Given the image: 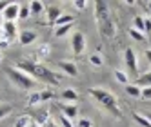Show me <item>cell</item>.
Instances as JSON below:
<instances>
[{"label": "cell", "instance_id": "cell-1", "mask_svg": "<svg viewBox=\"0 0 151 127\" xmlns=\"http://www.w3.org/2000/svg\"><path fill=\"white\" fill-rule=\"evenodd\" d=\"M17 69L22 73H31V78L46 82L49 86H58V82H60V76L57 73H53L49 67L42 66V63H37L33 60H20L17 63Z\"/></svg>", "mask_w": 151, "mask_h": 127}, {"label": "cell", "instance_id": "cell-2", "mask_svg": "<svg viewBox=\"0 0 151 127\" xmlns=\"http://www.w3.org/2000/svg\"><path fill=\"white\" fill-rule=\"evenodd\" d=\"M95 18L99 26V33L102 38H115L116 35V24L109 15V6L104 0H95Z\"/></svg>", "mask_w": 151, "mask_h": 127}, {"label": "cell", "instance_id": "cell-3", "mask_svg": "<svg viewBox=\"0 0 151 127\" xmlns=\"http://www.w3.org/2000/svg\"><path fill=\"white\" fill-rule=\"evenodd\" d=\"M89 94L95 98V102H99L111 116H115V118H120V116H122V111H120V107H118V102H116L113 93L106 91L102 87H91Z\"/></svg>", "mask_w": 151, "mask_h": 127}, {"label": "cell", "instance_id": "cell-4", "mask_svg": "<svg viewBox=\"0 0 151 127\" xmlns=\"http://www.w3.org/2000/svg\"><path fill=\"white\" fill-rule=\"evenodd\" d=\"M6 75L9 76V80H11L18 89H22V91H33V87H37L35 78H31L29 75H26L22 71H18L17 67H7Z\"/></svg>", "mask_w": 151, "mask_h": 127}, {"label": "cell", "instance_id": "cell-5", "mask_svg": "<svg viewBox=\"0 0 151 127\" xmlns=\"http://www.w3.org/2000/svg\"><path fill=\"white\" fill-rule=\"evenodd\" d=\"M124 60H126V66H127L129 75L137 76L138 75V66H137V55H135L133 47H126V51H124Z\"/></svg>", "mask_w": 151, "mask_h": 127}, {"label": "cell", "instance_id": "cell-6", "mask_svg": "<svg viewBox=\"0 0 151 127\" xmlns=\"http://www.w3.org/2000/svg\"><path fill=\"white\" fill-rule=\"evenodd\" d=\"M71 49L75 55H82L84 49H86V36L80 33V31H77V33H73L71 36Z\"/></svg>", "mask_w": 151, "mask_h": 127}, {"label": "cell", "instance_id": "cell-7", "mask_svg": "<svg viewBox=\"0 0 151 127\" xmlns=\"http://www.w3.org/2000/svg\"><path fill=\"white\" fill-rule=\"evenodd\" d=\"M18 11H20V4L11 2L6 7V11H2V16H4L6 22H17L18 20Z\"/></svg>", "mask_w": 151, "mask_h": 127}, {"label": "cell", "instance_id": "cell-8", "mask_svg": "<svg viewBox=\"0 0 151 127\" xmlns=\"http://www.w3.org/2000/svg\"><path fill=\"white\" fill-rule=\"evenodd\" d=\"M58 107L62 111V114L66 116V118L69 120H75L78 116V107H77V103H58Z\"/></svg>", "mask_w": 151, "mask_h": 127}, {"label": "cell", "instance_id": "cell-9", "mask_svg": "<svg viewBox=\"0 0 151 127\" xmlns=\"http://www.w3.org/2000/svg\"><path fill=\"white\" fill-rule=\"evenodd\" d=\"M57 66L60 67V71L64 73V75H68V76H77L78 75V67L75 66L73 62H68V60H62V62H58Z\"/></svg>", "mask_w": 151, "mask_h": 127}, {"label": "cell", "instance_id": "cell-10", "mask_svg": "<svg viewBox=\"0 0 151 127\" xmlns=\"http://www.w3.org/2000/svg\"><path fill=\"white\" fill-rule=\"evenodd\" d=\"M18 40H20V44H22V46L35 44V40H37V33H35V31H29V29H24L22 33L18 35Z\"/></svg>", "mask_w": 151, "mask_h": 127}, {"label": "cell", "instance_id": "cell-11", "mask_svg": "<svg viewBox=\"0 0 151 127\" xmlns=\"http://www.w3.org/2000/svg\"><path fill=\"white\" fill-rule=\"evenodd\" d=\"M68 24H75V15H69V13H62L57 20H55V27H62V26H68Z\"/></svg>", "mask_w": 151, "mask_h": 127}, {"label": "cell", "instance_id": "cell-12", "mask_svg": "<svg viewBox=\"0 0 151 127\" xmlns=\"http://www.w3.org/2000/svg\"><path fill=\"white\" fill-rule=\"evenodd\" d=\"M60 98L64 100V102H78V93L75 91V89H64L62 93H60Z\"/></svg>", "mask_w": 151, "mask_h": 127}, {"label": "cell", "instance_id": "cell-13", "mask_svg": "<svg viewBox=\"0 0 151 127\" xmlns=\"http://www.w3.org/2000/svg\"><path fill=\"white\" fill-rule=\"evenodd\" d=\"M135 86H138V87H151V71H147L142 76H138L137 82H135Z\"/></svg>", "mask_w": 151, "mask_h": 127}, {"label": "cell", "instance_id": "cell-14", "mask_svg": "<svg viewBox=\"0 0 151 127\" xmlns=\"http://www.w3.org/2000/svg\"><path fill=\"white\" fill-rule=\"evenodd\" d=\"M60 15H62L60 7H57V6H51V7L47 9V18H49V24L53 26V24H55V20H57Z\"/></svg>", "mask_w": 151, "mask_h": 127}, {"label": "cell", "instance_id": "cell-15", "mask_svg": "<svg viewBox=\"0 0 151 127\" xmlns=\"http://www.w3.org/2000/svg\"><path fill=\"white\" fill-rule=\"evenodd\" d=\"M42 11H44V4H42L40 0H31V4H29V13H31V15H40Z\"/></svg>", "mask_w": 151, "mask_h": 127}, {"label": "cell", "instance_id": "cell-16", "mask_svg": "<svg viewBox=\"0 0 151 127\" xmlns=\"http://www.w3.org/2000/svg\"><path fill=\"white\" fill-rule=\"evenodd\" d=\"M113 76H115V80H116L118 83H122V86H127V83H129V76L126 75L124 71H120V69L113 71Z\"/></svg>", "mask_w": 151, "mask_h": 127}, {"label": "cell", "instance_id": "cell-17", "mask_svg": "<svg viewBox=\"0 0 151 127\" xmlns=\"http://www.w3.org/2000/svg\"><path fill=\"white\" fill-rule=\"evenodd\" d=\"M140 89L138 86H135V83H127L126 86V93L129 94V96H133V98H140Z\"/></svg>", "mask_w": 151, "mask_h": 127}, {"label": "cell", "instance_id": "cell-18", "mask_svg": "<svg viewBox=\"0 0 151 127\" xmlns=\"http://www.w3.org/2000/svg\"><path fill=\"white\" fill-rule=\"evenodd\" d=\"M133 120L140 125V127H151V122L147 118H144V114H140V113H133Z\"/></svg>", "mask_w": 151, "mask_h": 127}, {"label": "cell", "instance_id": "cell-19", "mask_svg": "<svg viewBox=\"0 0 151 127\" xmlns=\"http://www.w3.org/2000/svg\"><path fill=\"white\" fill-rule=\"evenodd\" d=\"M4 33L7 36H15L17 35V24L15 22H4Z\"/></svg>", "mask_w": 151, "mask_h": 127}, {"label": "cell", "instance_id": "cell-20", "mask_svg": "<svg viewBox=\"0 0 151 127\" xmlns=\"http://www.w3.org/2000/svg\"><path fill=\"white\" fill-rule=\"evenodd\" d=\"M73 29V24H68V26H62V27H57L55 29V36L57 38H62V36H66L69 31Z\"/></svg>", "mask_w": 151, "mask_h": 127}, {"label": "cell", "instance_id": "cell-21", "mask_svg": "<svg viewBox=\"0 0 151 127\" xmlns=\"http://www.w3.org/2000/svg\"><path fill=\"white\" fill-rule=\"evenodd\" d=\"M40 102H42L40 91H31V93H29V98H27V103H29V105H38Z\"/></svg>", "mask_w": 151, "mask_h": 127}, {"label": "cell", "instance_id": "cell-22", "mask_svg": "<svg viewBox=\"0 0 151 127\" xmlns=\"http://www.w3.org/2000/svg\"><path fill=\"white\" fill-rule=\"evenodd\" d=\"M31 122H33V120H31L27 114H22V116H18V118H17L15 127H29V123H31Z\"/></svg>", "mask_w": 151, "mask_h": 127}, {"label": "cell", "instance_id": "cell-23", "mask_svg": "<svg viewBox=\"0 0 151 127\" xmlns=\"http://www.w3.org/2000/svg\"><path fill=\"white\" fill-rule=\"evenodd\" d=\"M13 113V107L9 103H0V120L6 118V116H9Z\"/></svg>", "mask_w": 151, "mask_h": 127}, {"label": "cell", "instance_id": "cell-24", "mask_svg": "<svg viewBox=\"0 0 151 127\" xmlns=\"http://www.w3.org/2000/svg\"><path fill=\"white\" fill-rule=\"evenodd\" d=\"M133 29L140 31V33H144V18L140 16V15H137V16L133 18Z\"/></svg>", "mask_w": 151, "mask_h": 127}, {"label": "cell", "instance_id": "cell-25", "mask_svg": "<svg viewBox=\"0 0 151 127\" xmlns=\"http://www.w3.org/2000/svg\"><path fill=\"white\" fill-rule=\"evenodd\" d=\"M127 33H129V36H131L133 40H137V42H144V40H146V35L140 33V31H137V29H133V27L129 29Z\"/></svg>", "mask_w": 151, "mask_h": 127}, {"label": "cell", "instance_id": "cell-26", "mask_svg": "<svg viewBox=\"0 0 151 127\" xmlns=\"http://www.w3.org/2000/svg\"><path fill=\"white\" fill-rule=\"evenodd\" d=\"M29 16H31V13H29V4L20 6V11H18V20H27Z\"/></svg>", "mask_w": 151, "mask_h": 127}, {"label": "cell", "instance_id": "cell-27", "mask_svg": "<svg viewBox=\"0 0 151 127\" xmlns=\"http://www.w3.org/2000/svg\"><path fill=\"white\" fill-rule=\"evenodd\" d=\"M40 98H42V102H49L55 98V93L51 89H44V91H40Z\"/></svg>", "mask_w": 151, "mask_h": 127}, {"label": "cell", "instance_id": "cell-28", "mask_svg": "<svg viewBox=\"0 0 151 127\" xmlns=\"http://www.w3.org/2000/svg\"><path fill=\"white\" fill-rule=\"evenodd\" d=\"M89 63H93V66H96V67H100V66H104V60H102V56L100 55H91L89 56Z\"/></svg>", "mask_w": 151, "mask_h": 127}, {"label": "cell", "instance_id": "cell-29", "mask_svg": "<svg viewBox=\"0 0 151 127\" xmlns=\"http://www.w3.org/2000/svg\"><path fill=\"white\" fill-rule=\"evenodd\" d=\"M142 91H140V98L144 100H151V87H140Z\"/></svg>", "mask_w": 151, "mask_h": 127}, {"label": "cell", "instance_id": "cell-30", "mask_svg": "<svg viewBox=\"0 0 151 127\" xmlns=\"http://www.w3.org/2000/svg\"><path fill=\"white\" fill-rule=\"evenodd\" d=\"M75 9H78V11H82V9H86L88 7V2H86V0H75Z\"/></svg>", "mask_w": 151, "mask_h": 127}, {"label": "cell", "instance_id": "cell-31", "mask_svg": "<svg viewBox=\"0 0 151 127\" xmlns=\"http://www.w3.org/2000/svg\"><path fill=\"white\" fill-rule=\"evenodd\" d=\"M78 127H93V122L89 118H78Z\"/></svg>", "mask_w": 151, "mask_h": 127}, {"label": "cell", "instance_id": "cell-32", "mask_svg": "<svg viewBox=\"0 0 151 127\" xmlns=\"http://www.w3.org/2000/svg\"><path fill=\"white\" fill-rule=\"evenodd\" d=\"M151 35V18L147 16V18H144V35Z\"/></svg>", "mask_w": 151, "mask_h": 127}, {"label": "cell", "instance_id": "cell-33", "mask_svg": "<svg viewBox=\"0 0 151 127\" xmlns=\"http://www.w3.org/2000/svg\"><path fill=\"white\" fill-rule=\"evenodd\" d=\"M60 125H62V127H73L71 120H69V118H66L64 114H60Z\"/></svg>", "mask_w": 151, "mask_h": 127}, {"label": "cell", "instance_id": "cell-34", "mask_svg": "<svg viewBox=\"0 0 151 127\" xmlns=\"http://www.w3.org/2000/svg\"><path fill=\"white\" fill-rule=\"evenodd\" d=\"M40 127H58V123H57L55 120H53V118H47V120H46L44 123L40 125Z\"/></svg>", "mask_w": 151, "mask_h": 127}, {"label": "cell", "instance_id": "cell-35", "mask_svg": "<svg viewBox=\"0 0 151 127\" xmlns=\"http://www.w3.org/2000/svg\"><path fill=\"white\" fill-rule=\"evenodd\" d=\"M38 55H40V56H47V55H49V47H47V46H42V47L38 49Z\"/></svg>", "mask_w": 151, "mask_h": 127}, {"label": "cell", "instance_id": "cell-36", "mask_svg": "<svg viewBox=\"0 0 151 127\" xmlns=\"http://www.w3.org/2000/svg\"><path fill=\"white\" fill-rule=\"evenodd\" d=\"M11 4V0H6V2H0V11H6V7Z\"/></svg>", "mask_w": 151, "mask_h": 127}, {"label": "cell", "instance_id": "cell-37", "mask_svg": "<svg viewBox=\"0 0 151 127\" xmlns=\"http://www.w3.org/2000/svg\"><path fill=\"white\" fill-rule=\"evenodd\" d=\"M146 58H147V62L151 63V49H146Z\"/></svg>", "mask_w": 151, "mask_h": 127}, {"label": "cell", "instance_id": "cell-38", "mask_svg": "<svg viewBox=\"0 0 151 127\" xmlns=\"http://www.w3.org/2000/svg\"><path fill=\"white\" fill-rule=\"evenodd\" d=\"M7 46H9V42H7V40H2V42H0V47H2V49H6Z\"/></svg>", "mask_w": 151, "mask_h": 127}, {"label": "cell", "instance_id": "cell-39", "mask_svg": "<svg viewBox=\"0 0 151 127\" xmlns=\"http://www.w3.org/2000/svg\"><path fill=\"white\" fill-rule=\"evenodd\" d=\"M29 127H38V123H37V122H31V123H29Z\"/></svg>", "mask_w": 151, "mask_h": 127}, {"label": "cell", "instance_id": "cell-40", "mask_svg": "<svg viewBox=\"0 0 151 127\" xmlns=\"http://www.w3.org/2000/svg\"><path fill=\"white\" fill-rule=\"evenodd\" d=\"M146 7L149 9V13H151V2H147V4H146Z\"/></svg>", "mask_w": 151, "mask_h": 127}, {"label": "cell", "instance_id": "cell-41", "mask_svg": "<svg viewBox=\"0 0 151 127\" xmlns=\"http://www.w3.org/2000/svg\"><path fill=\"white\" fill-rule=\"evenodd\" d=\"M146 116H147V120H149V122H151V113H147V114H146Z\"/></svg>", "mask_w": 151, "mask_h": 127}, {"label": "cell", "instance_id": "cell-42", "mask_svg": "<svg viewBox=\"0 0 151 127\" xmlns=\"http://www.w3.org/2000/svg\"><path fill=\"white\" fill-rule=\"evenodd\" d=\"M0 102H2V100H0Z\"/></svg>", "mask_w": 151, "mask_h": 127}]
</instances>
